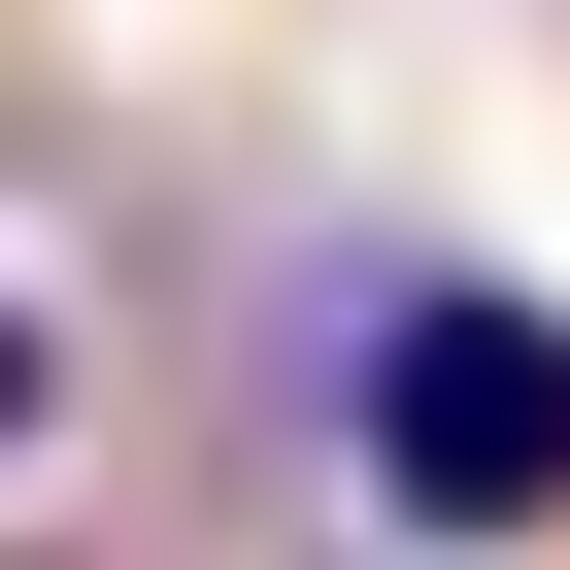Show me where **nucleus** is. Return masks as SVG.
Here are the masks:
<instances>
[{"label":"nucleus","instance_id":"f257e3e1","mask_svg":"<svg viewBox=\"0 0 570 570\" xmlns=\"http://www.w3.org/2000/svg\"><path fill=\"white\" fill-rule=\"evenodd\" d=\"M336 436H370V537H570V303H503V268H370Z\"/></svg>","mask_w":570,"mask_h":570},{"label":"nucleus","instance_id":"f03ea898","mask_svg":"<svg viewBox=\"0 0 570 570\" xmlns=\"http://www.w3.org/2000/svg\"><path fill=\"white\" fill-rule=\"evenodd\" d=\"M35 436H68V336H35V303H0V470H35Z\"/></svg>","mask_w":570,"mask_h":570}]
</instances>
